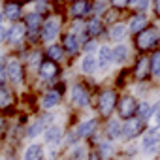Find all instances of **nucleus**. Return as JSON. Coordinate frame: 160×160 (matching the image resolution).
I'll use <instances>...</instances> for the list:
<instances>
[{
  "label": "nucleus",
  "instance_id": "37998d69",
  "mask_svg": "<svg viewBox=\"0 0 160 160\" xmlns=\"http://www.w3.org/2000/svg\"><path fill=\"white\" fill-rule=\"evenodd\" d=\"M2 19H4V15H2V12H0V27H2Z\"/></svg>",
  "mask_w": 160,
  "mask_h": 160
},
{
  "label": "nucleus",
  "instance_id": "ea45409f",
  "mask_svg": "<svg viewBox=\"0 0 160 160\" xmlns=\"http://www.w3.org/2000/svg\"><path fill=\"white\" fill-rule=\"evenodd\" d=\"M94 45H96L94 42H87V43H85V49H87V53H92V51H94Z\"/></svg>",
  "mask_w": 160,
  "mask_h": 160
},
{
  "label": "nucleus",
  "instance_id": "9d476101",
  "mask_svg": "<svg viewBox=\"0 0 160 160\" xmlns=\"http://www.w3.org/2000/svg\"><path fill=\"white\" fill-rule=\"evenodd\" d=\"M111 64V49L109 47H100L98 49V58H96V66L100 68V70H106L108 66Z\"/></svg>",
  "mask_w": 160,
  "mask_h": 160
},
{
  "label": "nucleus",
  "instance_id": "79ce46f5",
  "mask_svg": "<svg viewBox=\"0 0 160 160\" xmlns=\"http://www.w3.org/2000/svg\"><path fill=\"white\" fill-rule=\"evenodd\" d=\"M154 10H156V13L160 15V0H158V2H156V4H154Z\"/></svg>",
  "mask_w": 160,
  "mask_h": 160
},
{
  "label": "nucleus",
  "instance_id": "1a4fd4ad",
  "mask_svg": "<svg viewBox=\"0 0 160 160\" xmlns=\"http://www.w3.org/2000/svg\"><path fill=\"white\" fill-rule=\"evenodd\" d=\"M57 73H58V70H57L55 62L43 60L40 64V75H42V79H53V77H57Z\"/></svg>",
  "mask_w": 160,
  "mask_h": 160
},
{
  "label": "nucleus",
  "instance_id": "b1692460",
  "mask_svg": "<svg viewBox=\"0 0 160 160\" xmlns=\"http://www.w3.org/2000/svg\"><path fill=\"white\" fill-rule=\"evenodd\" d=\"M149 126L152 130H158L160 128V102L154 104V108L151 109V115H149Z\"/></svg>",
  "mask_w": 160,
  "mask_h": 160
},
{
  "label": "nucleus",
  "instance_id": "a878e982",
  "mask_svg": "<svg viewBox=\"0 0 160 160\" xmlns=\"http://www.w3.org/2000/svg\"><path fill=\"white\" fill-rule=\"evenodd\" d=\"M81 68H83V72L85 73H94L96 72V58L92 57V55H87L85 58H83V62H81Z\"/></svg>",
  "mask_w": 160,
  "mask_h": 160
},
{
  "label": "nucleus",
  "instance_id": "39448f33",
  "mask_svg": "<svg viewBox=\"0 0 160 160\" xmlns=\"http://www.w3.org/2000/svg\"><path fill=\"white\" fill-rule=\"evenodd\" d=\"M156 40H158V36L154 30H143L138 36V45H139V49H151L156 45Z\"/></svg>",
  "mask_w": 160,
  "mask_h": 160
},
{
  "label": "nucleus",
  "instance_id": "c85d7f7f",
  "mask_svg": "<svg viewBox=\"0 0 160 160\" xmlns=\"http://www.w3.org/2000/svg\"><path fill=\"white\" fill-rule=\"evenodd\" d=\"M109 34H111V38H113V40L121 42V40L126 36V27H124V25H113Z\"/></svg>",
  "mask_w": 160,
  "mask_h": 160
},
{
  "label": "nucleus",
  "instance_id": "f8f14e48",
  "mask_svg": "<svg viewBox=\"0 0 160 160\" xmlns=\"http://www.w3.org/2000/svg\"><path fill=\"white\" fill-rule=\"evenodd\" d=\"M96 126H98V122H96L94 119H89V121H85V122L79 124V128H77V136H79V138H89V136L94 134Z\"/></svg>",
  "mask_w": 160,
  "mask_h": 160
},
{
  "label": "nucleus",
  "instance_id": "7ed1b4c3",
  "mask_svg": "<svg viewBox=\"0 0 160 160\" xmlns=\"http://www.w3.org/2000/svg\"><path fill=\"white\" fill-rule=\"evenodd\" d=\"M136 111H138L136 100H134L132 96H124V98L121 100V104H119V115H121L122 119H132V117L136 115Z\"/></svg>",
  "mask_w": 160,
  "mask_h": 160
},
{
  "label": "nucleus",
  "instance_id": "ddd939ff",
  "mask_svg": "<svg viewBox=\"0 0 160 160\" xmlns=\"http://www.w3.org/2000/svg\"><path fill=\"white\" fill-rule=\"evenodd\" d=\"M47 122H49V117H42V119H38L34 124H30V126H28L27 136H28V138H36V136H40L42 132H45Z\"/></svg>",
  "mask_w": 160,
  "mask_h": 160
},
{
  "label": "nucleus",
  "instance_id": "0eeeda50",
  "mask_svg": "<svg viewBox=\"0 0 160 160\" xmlns=\"http://www.w3.org/2000/svg\"><path fill=\"white\" fill-rule=\"evenodd\" d=\"M57 34H58V21L47 19V21L43 23V27H42V38H43L45 42H53V40L57 38Z\"/></svg>",
  "mask_w": 160,
  "mask_h": 160
},
{
  "label": "nucleus",
  "instance_id": "6e6552de",
  "mask_svg": "<svg viewBox=\"0 0 160 160\" xmlns=\"http://www.w3.org/2000/svg\"><path fill=\"white\" fill-rule=\"evenodd\" d=\"M6 75L12 79L13 83H21V79H23V66H21V62L10 60L8 66H6Z\"/></svg>",
  "mask_w": 160,
  "mask_h": 160
},
{
  "label": "nucleus",
  "instance_id": "4468645a",
  "mask_svg": "<svg viewBox=\"0 0 160 160\" xmlns=\"http://www.w3.org/2000/svg\"><path fill=\"white\" fill-rule=\"evenodd\" d=\"M23 38H25V27H23V25H13V27L8 30V40H10L13 45L21 43Z\"/></svg>",
  "mask_w": 160,
  "mask_h": 160
},
{
  "label": "nucleus",
  "instance_id": "aec40b11",
  "mask_svg": "<svg viewBox=\"0 0 160 160\" xmlns=\"http://www.w3.org/2000/svg\"><path fill=\"white\" fill-rule=\"evenodd\" d=\"M42 158H43V149H42V145H38V143L30 145V147L25 151V160H42Z\"/></svg>",
  "mask_w": 160,
  "mask_h": 160
},
{
  "label": "nucleus",
  "instance_id": "4c0bfd02",
  "mask_svg": "<svg viewBox=\"0 0 160 160\" xmlns=\"http://www.w3.org/2000/svg\"><path fill=\"white\" fill-rule=\"evenodd\" d=\"M36 10H38V12H40V15H42V13L47 10V6H45L43 2H38V4H36Z\"/></svg>",
  "mask_w": 160,
  "mask_h": 160
},
{
  "label": "nucleus",
  "instance_id": "20e7f679",
  "mask_svg": "<svg viewBox=\"0 0 160 160\" xmlns=\"http://www.w3.org/2000/svg\"><path fill=\"white\" fill-rule=\"evenodd\" d=\"M72 102L79 108H87L89 106V92L83 85H75L72 89Z\"/></svg>",
  "mask_w": 160,
  "mask_h": 160
},
{
  "label": "nucleus",
  "instance_id": "a19ab883",
  "mask_svg": "<svg viewBox=\"0 0 160 160\" xmlns=\"http://www.w3.org/2000/svg\"><path fill=\"white\" fill-rule=\"evenodd\" d=\"M6 81V70L2 68V66H0V85H2Z\"/></svg>",
  "mask_w": 160,
  "mask_h": 160
},
{
  "label": "nucleus",
  "instance_id": "7c9ffc66",
  "mask_svg": "<svg viewBox=\"0 0 160 160\" xmlns=\"http://www.w3.org/2000/svg\"><path fill=\"white\" fill-rule=\"evenodd\" d=\"M111 151H113V147H111V143H109V141H106V143H100V151H98V156H100V160H106V158H109V156H111Z\"/></svg>",
  "mask_w": 160,
  "mask_h": 160
},
{
  "label": "nucleus",
  "instance_id": "c03bdc74",
  "mask_svg": "<svg viewBox=\"0 0 160 160\" xmlns=\"http://www.w3.org/2000/svg\"><path fill=\"white\" fill-rule=\"evenodd\" d=\"M6 160H12V158H6Z\"/></svg>",
  "mask_w": 160,
  "mask_h": 160
},
{
  "label": "nucleus",
  "instance_id": "393cba45",
  "mask_svg": "<svg viewBox=\"0 0 160 160\" xmlns=\"http://www.w3.org/2000/svg\"><path fill=\"white\" fill-rule=\"evenodd\" d=\"M102 28H104L102 21H100L98 17H92V19L89 21V25H87V30H85V32H89L91 36H98V34H102Z\"/></svg>",
  "mask_w": 160,
  "mask_h": 160
},
{
  "label": "nucleus",
  "instance_id": "cd10ccee",
  "mask_svg": "<svg viewBox=\"0 0 160 160\" xmlns=\"http://www.w3.org/2000/svg\"><path fill=\"white\" fill-rule=\"evenodd\" d=\"M149 68H151L154 77H160V51H156L152 55V58L149 60Z\"/></svg>",
  "mask_w": 160,
  "mask_h": 160
},
{
  "label": "nucleus",
  "instance_id": "f257e3e1",
  "mask_svg": "<svg viewBox=\"0 0 160 160\" xmlns=\"http://www.w3.org/2000/svg\"><path fill=\"white\" fill-rule=\"evenodd\" d=\"M115 102H117L115 92H113L111 89L104 91V92L100 94V100H98V109H100V115H104V117L111 115V111L115 109Z\"/></svg>",
  "mask_w": 160,
  "mask_h": 160
},
{
  "label": "nucleus",
  "instance_id": "2f4dec72",
  "mask_svg": "<svg viewBox=\"0 0 160 160\" xmlns=\"http://www.w3.org/2000/svg\"><path fill=\"white\" fill-rule=\"evenodd\" d=\"M151 109H152V106H151L149 102H143V104L138 106V111H136V113H139V115H141V121H143V119H149Z\"/></svg>",
  "mask_w": 160,
  "mask_h": 160
},
{
  "label": "nucleus",
  "instance_id": "e433bc0d",
  "mask_svg": "<svg viewBox=\"0 0 160 160\" xmlns=\"http://www.w3.org/2000/svg\"><path fill=\"white\" fill-rule=\"evenodd\" d=\"M4 40H8V28H4V27H0V43H2Z\"/></svg>",
  "mask_w": 160,
  "mask_h": 160
},
{
  "label": "nucleus",
  "instance_id": "9b49d317",
  "mask_svg": "<svg viewBox=\"0 0 160 160\" xmlns=\"http://www.w3.org/2000/svg\"><path fill=\"white\" fill-rule=\"evenodd\" d=\"M43 134H45V143L49 145H58L62 141V130L58 126H49Z\"/></svg>",
  "mask_w": 160,
  "mask_h": 160
},
{
  "label": "nucleus",
  "instance_id": "4be33fe9",
  "mask_svg": "<svg viewBox=\"0 0 160 160\" xmlns=\"http://www.w3.org/2000/svg\"><path fill=\"white\" fill-rule=\"evenodd\" d=\"M2 15L8 17V19H12V21H17V19L21 17V6H19V4H6Z\"/></svg>",
  "mask_w": 160,
  "mask_h": 160
},
{
  "label": "nucleus",
  "instance_id": "6ab92c4d",
  "mask_svg": "<svg viewBox=\"0 0 160 160\" xmlns=\"http://www.w3.org/2000/svg\"><path fill=\"white\" fill-rule=\"evenodd\" d=\"M106 134L109 139H117L122 136V124L119 121H109L108 122V128H106Z\"/></svg>",
  "mask_w": 160,
  "mask_h": 160
},
{
  "label": "nucleus",
  "instance_id": "58836bf2",
  "mask_svg": "<svg viewBox=\"0 0 160 160\" xmlns=\"http://www.w3.org/2000/svg\"><path fill=\"white\" fill-rule=\"evenodd\" d=\"M92 8H94V12H104V10H106V4H104V2H98V4H94Z\"/></svg>",
  "mask_w": 160,
  "mask_h": 160
},
{
  "label": "nucleus",
  "instance_id": "c756f323",
  "mask_svg": "<svg viewBox=\"0 0 160 160\" xmlns=\"http://www.w3.org/2000/svg\"><path fill=\"white\" fill-rule=\"evenodd\" d=\"M47 55H49V58H51V60H60V58H62V55H64V49H62L60 45H49Z\"/></svg>",
  "mask_w": 160,
  "mask_h": 160
},
{
  "label": "nucleus",
  "instance_id": "423d86ee",
  "mask_svg": "<svg viewBox=\"0 0 160 160\" xmlns=\"http://www.w3.org/2000/svg\"><path fill=\"white\" fill-rule=\"evenodd\" d=\"M158 145H160V136H158V134H154V132H149V134H145V136H143V141H141L143 152H147V154H152V152L158 149Z\"/></svg>",
  "mask_w": 160,
  "mask_h": 160
},
{
  "label": "nucleus",
  "instance_id": "bb28decb",
  "mask_svg": "<svg viewBox=\"0 0 160 160\" xmlns=\"http://www.w3.org/2000/svg\"><path fill=\"white\" fill-rule=\"evenodd\" d=\"M149 72V58H139L138 64H136V77L138 79H143Z\"/></svg>",
  "mask_w": 160,
  "mask_h": 160
},
{
  "label": "nucleus",
  "instance_id": "2eb2a0df",
  "mask_svg": "<svg viewBox=\"0 0 160 160\" xmlns=\"http://www.w3.org/2000/svg\"><path fill=\"white\" fill-rule=\"evenodd\" d=\"M91 10H92V6H91L89 2H75V4H72V8H70L72 15H73L75 19H79V17L87 15V13H89Z\"/></svg>",
  "mask_w": 160,
  "mask_h": 160
},
{
  "label": "nucleus",
  "instance_id": "a211bd4d",
  "mask_svg": "<svg viewBox=\"0 0 160 160\" xmlns=\"http://www.w3.org/2000/svg\"><path fill=\"white\" fill-rule=\"evenodd\" d=\"M64 49H66V53H70V55H75V53H77V49H79V40H77L75 34H66V36H64Z\"/></svg>",
  "mask_w": 160,
  "mask_h": 160
},
{
  "label": "nucleus",
  "instance_id": "f3484780",
  "mask_svg": "<svg viewBox=\"0 0 160 160\" xmlns=\"http://www.w3.org/2000/svg\"><path fill=\"white\" fill-rule=\"evenodd\" d=\"M128 58V47L126 45H115V49L111 51V62L122 64Z\"/></svg>",
  "mask_w": 160,
  "mask_h": 160
},
{
  "label": "nucleus",
  "instance_id": "f03ea898",
  "mask_svg": "<svg viewBox=\"0 0 160 160\" xmlns=\"http://www.w3.org/2000/svg\"><path fill=\"white\" fill-rule=\"evenodd\" d=\"M143 130H145V121H141V119H130L122 126V136L128 138V139H132V138H138Z\"/></svg>",
  "mask_w": 160,
  "mask_h": 160
},
{
  "label": "nucleus",
  "instance_id": "c9c22d12",
  "mask_svg": "<svg viewBox=\"0 0 160 160\" xmlns=\"http://www.w3.org/2000/svg\"><path fill=\"white\" fill-rule=\"evenodd\" d=\"M79 139V136H77V132H72V134H68V138H66V141L70 143V145H73L75 141Z\"/></svg>",
  "mask_w": 160,
  "mask_h": 160
},
{
  "label": "nucleus",
  "instance_id": "5701e85b",
  "mask_svg": "<svg viewBox=\"0 0 160 160\" xmlns=\"http://www.w3.org/2000/svg\"><path fill=\"white\" fill-rule=\"evenodd\" d=\"M40 25H42V15L40 13H28L27 17H25V27L28 28V30H38L40 28Z\"/></svg>",
  "mask_w": 160,
  "mask_h": 160
},
{
  "label": "nucleus",
  "instance_id": "473e14b6",
  "mask_svg": "<svg viewBox=\"0 0 160 160\" xmlns=\"http://www.w3.org/2000/svg\"><path fill=\"white\" fill-rule=\"evenodd\" d=\"M10 102H12V94H10V91L4 89V87H0V108L10 106Z\"/></svg>",
  "mask_w": 160,
  "mask_h": 160
},
{
  "label": "nucleus",
  "instance_id": "dca6fc26",
  "mask_svg": "<svg viewBox=\"0 0 160 160\" xmlns=\"http://www.w3.org/2000/svg\"><path fill=\"white\" fill-rule=\"evenodd\" d=\"M145 25H147V15L139 13V15H136V17L130 19L128 28H130V32H143L145 30Z\"/></svg>",
  "mask_w": 160,
  "mask_h": 160
},
{
  "label": "nucleus",
  "instance_id": "72a5a7b5",
  "mask_svg": "<svg viewBox=\"0 0 160 160\" xmlns=\"http://www.w3.org/2000/svg\"><path fill=\"white\" fill-rule=\"evenodd\" d=\"M128 6H130V8H136V10H139V12H145V10L149 8V2H147V0H145V2H130Z\"/></svg>",
  "mask_w": 160,
  "mask_h": 160
},
{
  "label": "nucleus",
  "instance_id": "f704fd0d",
  "mask_svg": "<svg viewBox=\"0 0 160 160\" xmlns=\"http://www.w3.org/2000/svg\"><path fill=\"white\" fill-rule=\"evenodd\" d=\"M83 156H85V151H83L81 147H75V149H73V158H75V160H83Z\"/></svg>",
  "mask_w": 160,
  "mask_h": 160
},
{
  "label": "nucleus",
  "instance_id": "412c9836",
  "mask_svg": "<svg viewBox=\"0 0 160 160\" xmlns=\"http://www.w3.org/2000/svg\"><path fill=\"white\" fill-rule=\"evenodd\" d=\"M58 102H60V92H57V91H51V92H47V94L43 96V100H42V106H43L45 109H51V108H55Z\"/></svg>",
  "mask_w": 160,
  "mask_h": 160
}]
</instances>
